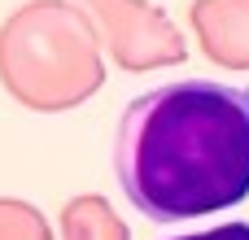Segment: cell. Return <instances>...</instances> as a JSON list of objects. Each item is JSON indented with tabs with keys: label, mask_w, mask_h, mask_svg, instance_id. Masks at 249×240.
I'll return each mask as SVG.
<instances>
[{
	"label": "cell",
	"mask_w": 249,
	"mask_h": 240,
	"mask_svg": "<svg viewBox=\"0 0 249 240\" xmlns=\"http://www.w3.org/2000/svg\"><path fill=\"white\" fill-rule=\"evenodd\" d=\"M114 175L149 223H193L249 197V87L179 79L136 96L114 136Z\"/></svg>",
	"instance_id": "6da1fadb"
},
{
	"label": "cell",
	"mask_w": 249,
	"mask_h": 240,
	"mask_svg": "<svg viewBox=\"0 0 249 240\" xmlns=\"http://www.w3.org/2000/svg\"><path fill=\"white\" fill-rule=\"evenodd\" d=\"M0 83L39 114L74 109L101 87L92 22L66 0H31L0 26Z\"/></svg>",
	"instance_id": "7a4b0ae2"
},
{
	"label": "cell",
	"mask_w": 249,
	"mask_h": 240,
	"mask_svg": "<svg viewBox=\"0 0 249 240\" xmlns=\"http://www.w3.org/2000/svg\"><path fill=\"white\" fill-rule=\"evenodd\" d=\"M61 240H127V227L101 197H74L61 210Z\"/></svg>",
	"instance_id": "3957f363"
},
{
	"label": "cell",
	"mask_w": 249,
	"mask_h": 240,
	"mask_svg": "<svg viewBox=\"0 0 249 240\" xmlns=\"http://www.w3.org/2000/svg\"><path fill=\"white\" fill-rule=\"evenodd\" d=\"M0 240H53V227L31 201L0 197Z\"/></svg>",
	"instance_id": "277c9868"
},
{
	"label": "cell",
	"mask_w": 249,
	"mask_h": 240,
	"mask_svg": "<svg viewBox=\"0 0 249 240\" xmlns=\"http://www.w3.org/2000/svg\"><path fill=\"white\" fill-rule=\"evenodd\" d=\"M171 240H249V223H223V227H206V232H188Z\"/></svg>",
	"instance_id": "5b68a950"
}]
</instances>
